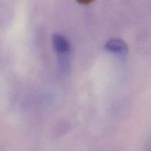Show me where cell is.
<instances>
[{"mask_svg": "<svg viewBox=\"0 0 151 151\" xmlns=\"http://www.w3.org/2000/svg\"><path fill=\"white\" fill-rule=\"evenodd\" d=\"M52 45L58 57L70 55L71 46L70 42L65 36L61 34L56 33L52 35Z\"/></svg>", "mask_w": 151, "mask_h": 151, "instance_id": "obj_2", "label": "cell"}, {"mask_svg": "<svg viewBox=\"0 0 151 151\" xmlns=\"http://www.w3.org/2000/svg\"><path fill=\"white\" fill-rule=\"evenodd\" d=\"M106 51L119 57H126L128 54L127 44L119 38H112L106 42L104 45Z\"/></svg>", "mask_w": 151, "mask_h": 151, "instance_id": "obj_1", "label": "cell"}]
</instances>
